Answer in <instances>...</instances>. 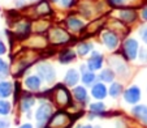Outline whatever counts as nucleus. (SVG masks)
Instances as JSON below:
<instances>
[{
  "mask_svg": "<svg viewBox=\"0 0 147 128\" xmlns=\"http://www.w3.org/2000/svg\"><path fill=\"white\" fill-rule=\"evenodd\" d=\"M52 106L47 102H43L39 109L36 110V114H35V118H36V122H38V128H43L46 125V123L51 119L52 116Z\"/></svg>",
  "mask_w": 147,
  "mask_h": 128,
  "instance_id": "nucleus-1",
  "label": "nucleus"
},
{
  "mask_svg": "<svg viewBox=\"0 0 147 128\" xmlns=\"http://www.w3.org/2000/svg\"><path fill=\"white\" fill-rule=\"evenodd\" d=\"M72 124V119L67 112H56L53 116H51L48 128H69Z\"/></svg>",
  "mask_w": 147,
  "mask_h": 128,
  "instance_id": "nucleus-2",
  "label": "nucleus"
},
{
  "mask_svg": "<svg viewBox=\"0 0 147 128\" xmlns=\"http://www.w3.org/2000/svg\"><path fill=\"white\" fill-rule=\"evenodd\" d=\"M36 72H38V76L45 80L46 82H52L56 78V72L53 69V67L48 63H40L36 67Z\"/></svg>",
  "mask_w": 147,
  "mask_h": 128,
  "instance_id": "nucleus-3",
  "label": "nucleus"
},
{
  "mask_svg": "<svg viewBox=\"0 0 147 128\" xmlns=\"http://www.w3.org/2000/svg\"><path fill=\"white\" fill-rule=\"evenodd\" d=\"M70 41V37L64 29L61 28H53L50 30V42L53 45H61Z\"/></svg>",
  "mask_w": 147,
  "mask_h": 128,
  "instance_id": "nucleus-4",
  "label": "nucleus"
},
{
  "mask_svg": "<svg viewBox=\"0 0 147 128\" xmlns=\"http://www.w3.org/2000/svg\"><path fill=\"white\" fill-rule=\"evenodd\" d=\"M53 99H55V102L57 103L59 106H61V107L68 106L70 103L69 92H68L64 86L59 85V86H56L55 90H53Z\"/></svg>",
  "mask_w": 147,
  "mask_h": 128,
  "instance_id": "nucleus-5",
  "label": "nucleus"
},
{
  "mask_svg": "<svg viewBox=\"0 0 147 128\" xmlns=\"http://www.w3.org/2000/svg\"><path fill=\"white\" fill-rule=\"evenodd\" d=\"M122 50H124V55L126 56V59L133 60V59L137 58V54H138V42L133 38L126 39L124 42Z\"/></svg>",
  "mask_w": 147,
  "mask_h": 128,
  "instance_id": "nucleus-6",
  "label": "nucleus"
},
{
  "mask_svg": "<svg viewBox=\"0 0 147 128\" xmlns=\"http://www.w3.org/2000/svg\"><path fill=\"white\" fill-rule=\"evenodd\" d=\"M102 41L107 46L108 50H115L119 46V37L112 30H103L102 31Z\"/></svg>",
  "mask_w": 147,
  "mask_h": 128,
  "instance_id": "nucleus-7",
  "label": "nucleus"
},
{
  "mask_svg": "<svg viewBox=\"0 0 147 128\" xmlns=\"http://www.w3.org/2000/svg\"><path fill=\"white\" fill-rule=\"evenodd\" d=\"M124 98L128 103L136 105V103L141 99V90H139V88L138 86H130L129 89H126L124 93Z\"/></svg>",
  "mask_w": 147,
  "mask_h": 128,
  "instance_id": "nucleus-8",
  "label": "nucleus"
},
{
  "mask_svg": "<svg viewBox=\"0 0 147 128\" xmlns=\"http://www.w3.org/2000/svg\"><path fill=\"white\" fill-rule=\"evenodd\" d=\"M102 64H103V58L102 55H100L98 51H94L92 52V56L89 59V61H87V67H89V69L91 71H98L102 68Z\"/></svg>",
  "mask_w": 147,
  "mask_h": 128,
  "instance_id": "nucleus-9",
  "label": "nucleus"
},
{
  "mask_svg": "<svg viewBox=\"0 0 147 128\" xmlns=\"http://www.w3.org/2000/svg\"><path fill=\"white\" fill-rule=\"evenodd\" d=\"M109 64L113 67L115 72L120 73V75H124L128 72V67H126L125 61L121 60L119 56H112V59H109Z\"/></svg>",
  "mask_w": 147,
  "mask_h": 128,
  "instance_id": "nucleus-10",
  "label": "nucleus"
},
{
  "mask_svg": "<svg viewBox=\"0 0 147 128\" xmlns=\"http://www.w3.org/2000/svg\"><path fill=\"white\" fill-rule=\"evenodd\" d=\"M131 112H133V115L137 119H139L143 124L147 125V106H144V105L134 106L133 109H131Z\"/></svg>",
  "mask_w": 147,
  "mask_h": 128,
  "instance_id": "nucleus-11",
  "label": "nucleus"
},
{
  "mask_svg": "<svg viewBox=\"0 0 147 128\" xmlns=\"http://www.w3.org/2000/svg\"><path fill=\"white\" fill-rule=\"evenodd\" d=\"M119 17L124 22H131V21H134L137 18V12L131 8H125L119 11Z\"/></svg>",
  "mask_w": 147,
  "mask_h": 128,
  "instance_id": "nucleus-12",
  "label": "nucleus"
},
{
  "mask_svg": "<svg viewBox=\"0 0 147 128\" xmlns=\"http://www.w3.org/2000/svg\"><path fill=\"white\" fill-rule=\"evenodd\" d=\"M40 84H42V78L39 76H29L25 80V86L31 92H36L40 88Z\"/></svg>",
  "mask_w": 147,
  "mask_h": 128,
  "instance_id": "nucleus-13",
  "label": "nucleus"
},
{
  "mask_svg": "<svg viewBox=\"0 0 147 128\" xmlns=\"http://www.w3.org/2000/svg\"><path fill=\"white\" fill-rule=\"evenodd\" d=\"M91 94L94 98H96V99H103V98L107 95V88L104 84H95L94 86H92L91 89Z\"/></svg>",
  "mask_w": 147,
  "mask_h": 128,
  "instance_id": "nucleus-14",
  "label": "nucleus"
},
{
  "mask_svg": "<svg viewBox=\"0 0 147 128\" xmlns=\"http://www.w3.org/2000/svg\"><path fill=\"white\" fill-rule=\"evenodd\" d=\"M13 93V84L9 81H0V98H8Z\"/></svg>",
  "mask_w": 147,
  "mask_h": 128,
  "instance_id": "nucleus-15",
  "label": "nucleus"
},
{
  "mask_svg": "<svg viewBox=\"0 0 147 128\" xmlns=\"http://www.w3.org/2000/svg\"><path fill=\"white\" fill-rule=\"evenodd\" d=\"M65 25L68 26V29H70V30H73L76 33V31H80L83 29V24L81 20L76 18V17L70 16L67 18V21H65Z\"/></svg>",
  "mask_w": 147,
  "mask_h": 128,
  "instance_id": "nucleus-16",
  "label": "nucleus"
},
{
  "mask_svg": "<svg viewBox=\"0 0 147 128\" xmlns=\"http://www.w3.org/2000/svg\"><path fill=\"white\" fill-rule=\"evenodd\" d=\"M30 31V25L28 22H18L14 26V34L18 38H25Z\"/></svg>",
  "mask_w": 147,
  "mask_h": 128,
  "instance_id": "nucleus-17",
  "label": "nucleus"
},
{
  "mask_svg": "<svg viewBox=\"0 0 147 128\" xmlns=\"http://www.w3.org/2000/svg\"><path fill=\"white\" fill-rule=\"evenodd\" d=\"M34 103H35L34 97H31V95H24V97L21 98V102H20V109H21V111L26 112L33 107Z\"/></svg>",
  "mask_w": 147,
  "mask_h": 128,
  "instance_id": "nucleus-18",
  "label": "nucleus"
},
{
  "mask_svg": "<svg viewBox=\"0 0 147 128\" xmlns=\"http://www.w3.org/2000/svg\"><path fill=\"white\" fill-rule=\"evenodd\" d=\"M73 95H74L76 99L81 103H86L87 99H89V97H87V92L83 86L74 88V89H73Z\"/></svg>",
  "mask_w": 147,
  "mask_h": 128,
  "instance_id": "nucleus-19",
  "label": "nucleus"
},
{
  "mask_svg": "<svg viewBox=\"0 0 147 128\" xmlns=\"http://www.w3.org/2000/svg\"><path fill=\"white\" fill-rule=\"evenodd\" d=\"M78 80H80V76H78L77 71H74V69L68 71V73L65 75V84L69 85V86L76 85V84L78 82Z\"/></svg>",
  "mask_w": 147,
  "mask_h": 128,
  "instance_id": "nucleus-20",
  "label": "nucleus"
},
{
  "mask_svg": "<svg viewBox=\"0 0 147 128\" xmlns=\"http://www.w3.org/2000/svg\"><path fill=\"white\" fill-rule=\"evenodd\" d=\"M76 59V52L73 50H64L63 52L60 54V58H59V60H60V63L63 64H67V63H70L72 60H74Z\"/></svg>",
  "mask_w": 147,
  "mask_h": 128,
  "instance_id": "nucleus-21",
  "label": "nucleus"
},
{
  "mask_svg": "<svg viewBox=\"0 0 147 128\" xmlns=\"http://www.w3.org/2000/svg\"><path fill=\"white\" fill-rule=\"evenodd\" d=\"M35 12L39 14V16H47V14L51 13V8H50L47 1L43 0V1H40V3L35 7Z\"/></svg>",
  "mask_w": 147,
  "mask_h": 128,
  "instance_id": "nucleus-22",
  "label": "nucleus"
},
{
  "mask_svg": "<svg viewBox=\"0 0 147 128\" xmlns=\"http://www.w3.org/2000/svg\"><path fill=\"white\" fill-rule=\"evenodd\" d=\"M12 110V105L8 102V101L5 99H0V115L1 116H5V115H8L9 112H11Z\"/></svg>",
  "mask_w": 147,
  "mask_h": 128,
  "instance_id": "nucleus-23",
  "label": "nucleus"
},
{
  "mask_svg": "<svg viewBox=\"0 0 147 128\" xmlns=\"http://www.w3.org/2000/svg\"><path fill=\"white\" fill-rule=\"evenodd\" d=\"M121 93H122L121 84H119V82H113V84H112L111 88H109V95H111V97H113V98H116V97H119Z\"/></svg>",
  "mask_w": 147,
  "mask_h": 128,
  "instance_id": "nucleus-24",
  "label": "nucleus"
},
{
  "mask_svg": "<svg viewBox=\"0 0 147 128\" xmlns=\"http://www.w3.org/2000/svg\"><path fill=\"white\" fill-rule=\"evenodd\" d=\"M92 48V46L90 45V43H87V42H83V43H80V45L77 46V51H78V54H80L81 56H83V55H86L87 52H89L90 50Z\"/></svg>",
  "mask_w": 147,
  "mask_h": 128,
  "instance_id": "nucleus-25",
  "label": "nucleus"
},
{
  "mask_svg": "<svg viewBox=\"0 0 147 128\" xmlns=\"http://www.w3.org/2000/svg\"><path fill=\"white\" fill-rule=\"evenodd\" d=\"M90 110H91L94 114H102L104 110H106V105L102 102H95L90 105Z\"/></svg>",
  "mask_w": 147,
  "mask_h": 128,
  "instance_id": "nucleus-26",
  "label": "nucleus"
},
{
  "mask_svg": "<svg viewBox=\"0 0 147 128\" xmlns=\"http://www.w3.org/2000/svg\"><path fill=\"white\" fill-rule=\"evenodd\" d=\"M99 78L102 81H104V82H111V81L113 80V72H112L111 69H104L100 72Z\"/></svg>",
  "mask_w": 147,
  "mask_h": 128,
  "instance_id": "nucleus-27",
  "label": "nucleus"
},
{
  "mask_svg": "<svg viewBox=\"0 0 147 128\" xmlns=\"http://www.w3.org/2000/svg\"><path fill=\"white\" fill-rule=\"evenodd\" d=\"M95 80H96V77H95V75L92 72H85L82 76V81L85 85H92Z\"/></svg>",
  "mask_w": 147,
  "mask_h": 128,
  "instance_id": "nucleus-28",
  "label": "nucleus"
},
{
  "mask_svg": "<svg viewBox=\"0 0 147 128\" xmlns=\"http://www.w3.org/2000/svg\"><path fill=\"white\" fill-rule=\"evenodd\" d=\"M9 75V65L4 59L0 58V77H5Z\"/></svg>",
  "mask_w": 147,
  "mask_h": 128,
  "instance_id": "nucleus-29",
  "label": "nucleus"
},
{
  "mask_svg": "<svg viewBox=\"0 0 147 128\" xmlns=\"http://www.w3.org/2000/svg\"><path fill=\"white\" fill-rule=\"evenodd\" d=\"M139 35L142 37V39H143V42L147 45V25L142 26L141 30H139Z\"/></svg>",
  "mask_w": 147,
  "mask_h": 128,
  "instance_id": "nucleus-30",
  "label": "nucleus"
},
{
  "mask_svg": "<svg viewBox=\"0 0 147 128\" xmlns=\"http://www.w3.org/2000/svg\"><path fill=\"white\" fill-rule=\"evenodd\" d=\"M109 3L115 7H120V5H124V4L129 3V0H109Z\"/></svg>",
  "mask_w": 147,
  "mask_h": 128,
  "instance_id": "nucleus-31",
  "label": "nucleus"
},
{
  "mask_svg": "<svg viewBox=\"0 0 147 128\" xmlns=\"http://www.w3.org/2000/svg\"><path fill=\"white\" fill-rule=\"evenodd\" d=\"M60 3L64 8H70V7L73 5V3H74V0H61Z\"/></svg>",
  "mask_w": 147,
  "mask_h": 128,
  "instance_id": "nucleus-32",
  "label": "nucleus"
},
{
  "mask_svg": "<svg viewBox=\"0 0 147 128\" xmlns=\"http://www.w3.org/2000/svg\"><path fill=\"white\" fill-rule=\"evenodd\" d=\"M139 58H141V61H147V50L146 48H143V50H141V54H139Z\"/></svg>",
  "mask_w": 147,
  "mask_h": 128,
  "instance_id": "nucleus-33",
  "label": "nucleus"
},
{
  "mask_svg": "<svg viewBox=\"0 0 147 128\" xmlns=\"http://www.w3.org/2000/svg\"><path fill=\"white\" fill-rule=\"evenodd\" d=\"M9 124L8 119H0V128H9Z\"/></svg>",
  "mask_w": 147,
  "mask_h": 128,
  "instance_id": "nucleus-34",
  "label": "nucleus"
},
{
  "mask_svg": "<svg viewBox=\"0 0 147 128\" xmlns=\"http://www.w3.org/2000/svg\"><path fill=\"white\" fill-rule=\"evenodd\" d=\"M5 51H7L5 45H4L3 42L0 41V55H3V54H5Z\"/></svg>",
  "mask_w": 147,
  "mask_h": 128,
  "instance_id": "nucleus-35",
  "label": "nucleus"
},
{
  "mask_svg": "<svg viewBox=\"0 0 147 128\" xmlns=\"http://www.w3.org/2000/svg\"><path fill=\"white\" fill-rule=\"evenodd\" d=\"M142 17H143V20L147 21V7H144V8L142 9Z\"/></svg>",
  "mask_w": 147,
  "mask_h": 128,
  "instance_id": "nucleus-36",
  "label": "nucleus"
},
{
  "mask_svg": "<svg viewBox=\"0 0 147 128\" xmlns=\"http://www.w3.org/2000/svg\"><path fill=\"white\" fill-rule=\"evenodd\" d=\"M18 128H33V125L31 124H22L21 127H18Z\"/></svg>",
  "mask_w": 147,
  "mask_h": 128,
  "instance_id": "nucleus-37",
  "label": "nucleus"
},
{
  "mask_svg": "<svg viewBox=\"0 0 147 128\" xmlns=\"http://www.w3.org/2000/svg\"><path fill=\"white\" fill-rule=\"evenodd\" d=\"M24 3H25L24 0H16V4H17V5H20V4H24Z\"/></svg>",
  "mask_w": 147,
  "mask_h": 128,
  "instance_id": "nucleus-38",
  "label": "nucleus"
},
{
  "mask_svg": "<svg viewBox=\"0 0 147 128\" xmlns=\"http://www.w3.org/2000/svg\"><path fill=\"white\" fill-rule=\"evenodd\" d=\"M77 128H92L91 125H80V127H77Z\"/></svg>",
  "mask_w": 147,
  "mask_h": 128,
  "instance_id": "nucleus-39",
  "label": "nucleus"
},
{
  "mask_svg": "<svg viewBox=\"0 0 147 128\" xmlns=\"http://www.w3.org/2000/svg\"><path fill=\"white\" fill-rule=\"evenodd\" d=\"M94 128H100V127H98V125H96V127H94Z\"/></svg>",
  "mask_w": 147,
  "mask_h": 128,
  "instance_id": "nucleus-40",
  "label": "nucleus"
},
{
  "mask_svg": "<svg viewBox=\"0 0 147 128\" xmlns=\"http://www.w3.org/2000/svg\"><path fill=\"white\" fill-rule=\"evenodd\" d=\"M52 1H56V0H52Z\"/></svg>",
  "mask_w": 147,
  "mask_h": 128,
  "instance_id": "nucleus-41",
  "label": "nucleus"
}]
</instances>
